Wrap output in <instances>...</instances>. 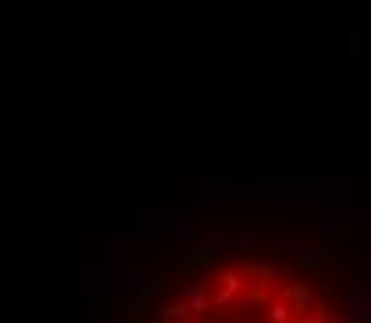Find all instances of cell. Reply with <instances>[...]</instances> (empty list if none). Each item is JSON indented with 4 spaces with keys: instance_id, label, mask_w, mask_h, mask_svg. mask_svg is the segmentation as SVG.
Segmentation results:
<instances>
[{
    "instance_id": "1",
    "label": "cell",
    "mask_w": 371,
    "mask_h": 323,
    "mask_svg": "<svg viewBox=\"0 0 371 323\" xmlns=\"http://www.w3.org/2000/svg\"><path fill=\"white\" fill-rule=\"evenodd\" d=\"M163 323H331L327 305L271 264H231L163 308Z\"/></svg>"
}]
</instances>
